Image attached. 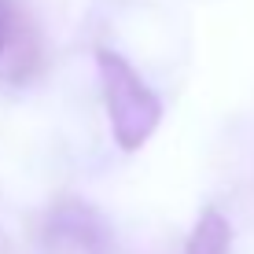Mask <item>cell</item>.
Segmentation results:
<instances>
[{"mask_svg": "<svg viewBox=\"0 0 254 254\" xmlns=\"http://www.w3.org/2000/svg\"><path fill=\"white\" fill-rule=\"evenodd\" d=\"M96 70H100V92L115 144L122 151H140L162 122V100L140 77V70L107 45L96 48Z\"/></svg>", "mask_w": 254, "mask_h": 254, "instance_id": "obj_1", "label": "cell"}, {"mask_svg": "<svg viewBox=\"0 0 254 254\" xmlns=\"http://www.w3.org/2000/svg\"><path fill=\"white\" fill-rule=\"evenodd\" d=\"M48 254H111V229L81 199H63L48 210L41 229Z\"/></svg>", "mask_w": 254, "mask_h": 254, "instance_id": "obj_2", "label": "cell"}, {"mask_svg": "<svg viewBox=\"0 0 254 254\" xmlns=\"http://www.w3.org/2000/svg\"><path fill=\"white\" fill-rule=\"evenodd\" d=\"M0 59H7L4 74L11 77V81H30V77L37 74V66H41L37 30H33L19 11H15V26H11V33H7V45H4V56Z\"/></svg>", "mask_w": 254, "mask_h": 254, "instance_id": "obj_3", "label": "cell"}, {"mask_svg": "<svg viewBox=\"0 0 254 254\" xmlns=\"http://www.w3.org/2000/svg\"><path fill=\"white\" fill-rule=\"evenodd\" d=\"M229 243H232V225L221 210H203L191 229L188 243H185V254H229Z\"/></svg>", "mask_w": 254, "mask_h": 254, "instance_id": "obj_4", "label": "cell"}, {"mask_svg": "<svg viewBox=\"0 0 254 254\" xmlns=\"http://www.w3.org/2000/svg\"><path fill=\"white\" fill-rule=\"evenodd\" d=\"M15 0H0V56H4V45H7V33L15 26Z\"/></svg>", "mask_w": 254, "mask_h": 254, "instance_id": "obj_5", "label": "cell"}]
</instances>
